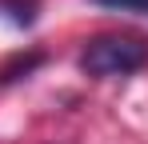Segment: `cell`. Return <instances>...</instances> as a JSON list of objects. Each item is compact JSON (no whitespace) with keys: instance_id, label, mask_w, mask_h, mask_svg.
Masks as SVG:
<instances>
[{"instance_id":"obj_1","label":"cell","mask_w":148,"mask_h":144,"mask_svg":"<svg viewBox=\"0 0 148 144\" xmlns=\"http://www.w3.org/2000/svg\"><path fill=\"white\" fill-rule=\"evenodd\" d=\"M148 64V44L140 36H96L80 52V68L96 80L112 76H132Z\"/></svg>"},{"instance_id":"obj_3","label":"cell","mask_w":148,"mask_h":144,"mask_svg":"<svg viewBox=\"0 0 148 144\" xmlns=\"http://www.w3.org/2000/svg\"><path fill=\"white\" fill-rule=\"evenodd\" d=\"M40 60H44V56H40V52H32L28 60H16V64H8V68L0 72V80H4V84H8V80H20V76H28V72L40 64Z\"/></svg>"},{"instance_id":"obj_4","label":"cell","mask_w":148,"mask_h":144,"mask_svg":"<svg viewBox=\"0 0 148 144\" xmlns=\"http://www.w3.org/2000/svg\"><path fill=\"white\" fill-rule=\"evenodd\" d=\"M140 12H148V0H144V8H140Z\"/></svg>"},{"instance_id":"obj_2","label":"cell","mask_w":148,"mask_h":144,"mask_svg":"<svg viewBox=\"0 0 148 144\" xmlns=\"http://www.w3.org/2000/svg\"><path fill=\"white\" fill-rule=\"evenodd\" d=\"M36 8H40V0H0V12L12 24H20V28H28L36 20Z\"/></svg>"}]
</instances>
